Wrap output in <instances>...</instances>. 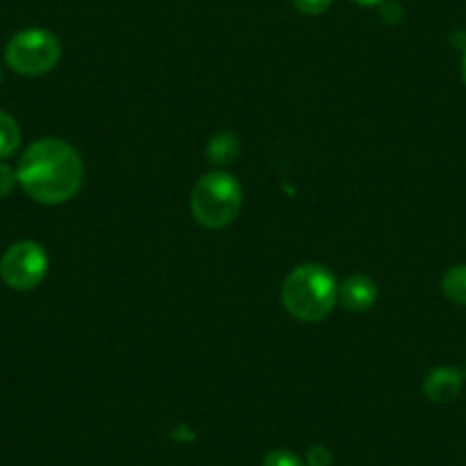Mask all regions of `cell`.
<instances>
[{"instance_id":"cell-1","label":"cell","mask_w":466,"mask_h":466,"mask_svg":"<svg viewBox=\"0 0 466 466\" xmlns=\"http://www.w3.org/2000/svg\"><path fill=\"white\" fill-rule=\"evenodd\" d=\"M16 178L30 199L60 206L74 199L83 187L85 165L69 142L44 137L24 151L16 165Z\"/></svg>"},{"instance_id":"cell-2","label":"cell","mask_w":466,"mask_h":466,"mask_svg":"<svg viewBox=\"0 0 466 466\" xmlns=\"http://www.w3.org/2000/svg\"><path fill=\"white\" fill-rule=\"evenodd\" d=\"M339 299V284L325 266L307 263L286 277L281 302L286 311L302 322H318L331 313Z\"/></svg>"},{"instance_id":"cell-3","label":"cell","mask_w":466,"mask_h":466,"mask_svg":"<svg viewBox=\"0 0 466 466\" xmlns=\"http://www.w3.org/2000/svg\"><path fill=\"white\" fill-rule=\"evenodd\" d=\"M243 187L227 172H210L197 181L190 197L192 218L206 228H224L238 218Z\"/></svg>"},{"instance_id":"cell-4","label":"cell","mask_w":466,"mask_h":466,"mask_svg":"<svg viewBox=\"0 0 466 466\" xmlns=\"http://www.w3.org/2000/svg\"><path fill=\"white\" fill-rule=\"evenodd\" d=\"M62 56V46L53 33L44 28H28L16 33L5 46V62L12 71L21 76L51 74Z\"/></svg>"},{"instance_id":"cell-5","label":"cell","mask_w":466,"mask_h":466,"mask_svg":"<svg viewBox=\"0 0 466 466\" xmlns=\"http://www.w3.org/2000/svg\"><path fill=\"white\" fill-rule=\"evenodd\" d=\"M48 272V254L35 240H21L5 249L0 258V277L10 289L33 290Z\"/></svg>"},{"instance_id":"cell-6","label":"cell","mask_w":466,"mask_h":466,"mask_svg":"<svg viewBox=\"0 0 466 466\" xmlns=\"http://www.w3.org/2000/svg\"><path fill=\"white\" fill-rule=\"evenodd\" d=\"M339 299L352 313H366L378 302V284L366 275H352L339 286Z\"/></svg>"},{"instance_id":"cell-7","label":"cell","mask_w":466,"mask_h":466,"mask_svg":"<svg viewBox=\"0 0 466 466\" xmlns=\"http://www.w3.org/2000/svg\"><path fill=\"white\" fill-rule=\"evenodd\" d=\"M461 370L455 366H439V369L430 370L428 378L423 382V393L432 402H452L461 391Z\"/></svg>"},{"instance_id":"cell-8","label":"cell","mask_w":466,"mask_h":466,"mask_svg":"<svg viewBox=\"0 0 466 466\" xmlns=\"http://www.w3.org/2000/svg\"><path fill=\"white\" fill-rule=\"evenodd\" d=\"M441 290L448 302L457 304V307H466V266H452L443 275Z\"/></svg>"},{"instance_id":"cell-9","label":"cell","mask_w":466,"mask_h":466,"mask_svg":"<svg viewBox=\"0 0 466 466\" xmlns=\"http://www.w3.org/2000/svg\"><path fill=\"white\" fill-rule=\"evenodd\" d=\"M21 145V131L19 124L15 122V116L0 110V160L10 158Z\"/></svg>"},{"instance_id":"cell-10","label":"cell","mask_w":466,"mask_h":466,"mask_svg":"<svg viewBox=\"0 0 466 466\" xmlns=\"http://www.w3.org/2000/svg\"><path fill=\"white\" fill-rule=\"evenodd\" d=\"M240 151V142L238 137L231 136V133H219V136H215L213 140H210V147H208V156L213 163H231L236 156H238Z\"/></svg>"},{"instance_id":"cell-11","label":"cell","mask_w":466,"mask_h":466,"mask_svg":"<svg viewBox=\"0 0 466 466\" xmlns=\"http://www.w3.org/2000/svg\"><path fill=\"white\" fill-rule=\"evenodd\" d=\"M263 466H307L302 457H298L290 451H272L263 457Z\"/></svg>"},{"instance_id":"cell-12","label":"cell","mask_w":466,"mask_h":466,"mask_svg":"<svg viewBox=\"0 0 466 466\" xmlns=\"http://www.w3.org/2000/svg\"><path fill=\"white\" fill-rule=\"evenodd\" d=\"M16 183H19L16 169H12L7 163H0V199H5V197L15 190Z\"/></svg>"},{"instance_id":"cell-13","label":"cell","mask_w":466,"mask_h":466,"mask_svg":"<svg viewBox=\"0 0 466 466\" xmlns=\"http://www.w3.org/2000/svg\"><path fill=\"white\" fill-rule=\"evenodd\" d=\"M293 5L298 7L302 15L318 16V15H322V12L329 10L331 0H293Z\"/></svg>"},{"instance_id":"cell-14","label":"cell","mask_w":466,"mask_h":466,"mask_svg":"<svg viewBox=\"0 0 466 466\" xmlns=\"http://www.w3.org/2000/svg\"><path fill=\"white\" fill-rule=\"evenodd\" d=\"M309 466H329L331 464V452L325 446H313L307 455Z\"/></svg>"},{"instance_id":"cell-15","label":"cell","mask_w":466,"mask_h":466,"mask_svg":"<svg viewBox=\"0 0 466 466\" xmlns=\"http://www.w3.org/2000/svg\"><path fill=\"white\" fill-rule=\"evenodd\" d=\"M355 3L364 7H373V5H380V3H384V0H355Z\"/></svg>"},{"instance_id":"cell-16","label":"cell","mask_w":466,"mask_h":466,"mask_svg":"<svg viewBox=\"0 0 466 466\" xmlns=\"http://www.w3.org/2000/svg\"><path fill=\"white\" fill-rule=\"evenodd\" d=\"M461 78L466 83V48H464V57H461Z\"/></svg>"},{"instance_id":"cell-17","label":"cell","mask_w":466,"mask_h":466,"mask_svg":"<svg viewBox=\"0 0 466 466\" xmlns=\"http://www.w3.org/2000/svg\"><path fill=\"white\" fill-rule=\"evenodd\" d=\"M0 80H3V69H0Z\"/></svg>"}]
</instances>
